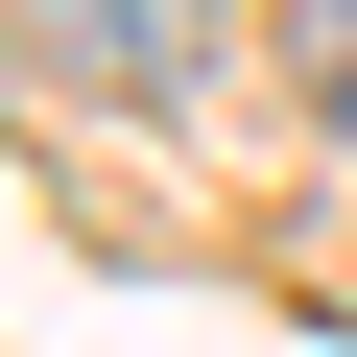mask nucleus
<instances>
[{"instance_id":"obj_1","label":"nucleus","mask_w":357,"mask_h":357,"mask_svg":"<svg viewBox=\"0 0 357 357\" xmlns=\"http://www.w3.org/2000/svg\"><path fill=\"white\" fill-rule=\"evenodd\" d=\"M24 48H48L72 96H191V72H215V0H24Z\"/></svg>"},{"instance_id":"obj_2","label":"nucleus","mask_w":357,"mask_h":357,"mask_svg":"<svg viewBox=\"0 0 357 357\" xmlns=\"http://www.w3.org/2000/svg\"><path fill=\"white\" fill-rule=\"evenodd\" d=\"M286 72H310V119H357V0H310V24H286Z\"/></svg>"}]
</instances>
